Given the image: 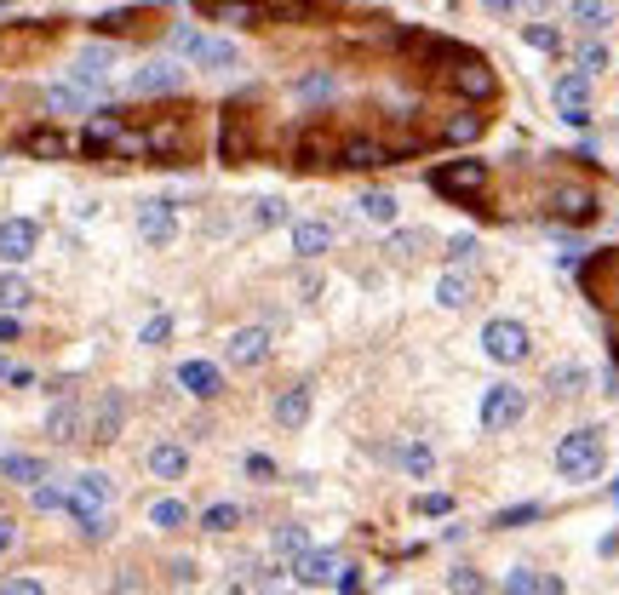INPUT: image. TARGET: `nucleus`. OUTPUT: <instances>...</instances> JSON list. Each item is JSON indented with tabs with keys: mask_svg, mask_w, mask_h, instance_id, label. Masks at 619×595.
<instances>
[{
	"mask_svg": "<svg viewBox=\"0 0 619 595\" xmlns=\"http://www.w3.org/2000/svg\"><path fill=\"white\" fill-rule=\"evenodd\" d=\"M178 86H184L178 64H144L132 75V92H144V98H161V92H178Z\"/></svg>",
	"mask_w": 619,
	"mask_h": 595,
	"instance_id": "ddd939ff",
	"label": "nucleus"
},
{
	"mask_svg": "<svg viewBox=\"0 0 619 595\" xmlns=\"http://www.w3.org/2000/svg\"><path fill=\"white\" fill-rule=\"evenodd\" d=\"M236 521H241V504H207V515H201L207 532H229Z\"/></svg>",
	"mask_w": 619,
	"mask_h": 595,
	"instance_id": "e433bc0d",
	"label": "nucleus"
},
{
	"mask_svg": "<svg viewBox=\"0 0 619 595\" xmlns=\"http://www.w3.org/2000/svg\"><path fill=\"white\" fill-rule=\"evenodd\" d=\"M35 241H40L35 218H6V224H0V263H23L35 253Z\"/></svg>",
	"mask_w": 619,
	"mask_h": 595,
	"instance_id": "1a4fd4ad",
	"label": "nucleus"
},
{
	"mask_svg": "<svg viewBox=\"0 0 619 595\" xmlns=\"http://www.w3.org/2000/svg\"><path fill=\"white\" fill-rule=\"evenodd\" d=\"M166 338H173V315H149L144 333H138V343H149V350H155V343H166Z\"/></svg>",
	"mask_w": 619,
	"mask_h": 595,
	"instance_id": "37998d69",
	"label": "nucleus"
},
{
	"mask_svg": "<svg viewBox=\"0 0 619 595\" xmlns=\"http://www.w3.org/2000/svg\"><path fill=\"white\" fill-rule=\"evenodd\" d=\"M0 595H46L35 578H6V584H0Z\"/></svg>",
	"mask_w": 619,
	"mask_h": 595,
	"instance_id": "5fc2aeb1",
	"label": "nucleus"
},
{
	"mask_svg": "<svg viewBox=\"0 0 619 595\" xmlns=\"http://www.w3.org/2000/svg\"><path fill=\"white\" fill-rule=\"evenodd\" d=\"M138 235H144L149 246H173V235H178L173 200H144V207H138Z\"/></svg>",
	"mask_w": 619,
	"mask_h": 595,
	"instance_id": "6e6552de",
	"label": "nucleus"
},
{
	"mask_svg": "<svg viewBox=\"0 0 619 595\" xmlns=\"http://www.w3.org/2000/svg\"><path fill=\"white\" fill-rule=\"evenodd\" d=\"M282 218H287V207H282V200H275V195H265V200H258V207H253V224H258V229L282 224Z\"/></svg>",
	"mask_w": 619,
	"mask_h": 595,
	"instance_id": "a18cd8bd",
	"label": "nucleus"
},
{
	"mask_svg": "<svg viewBox=\"0 0 619 595\" xmlns=\"http://www.w3.org/2000/svg\"><path fill=\"white\" fill-rule=\"evenodd\" d=\"M447 81H453V92H464V98H493V69L488 64H476V58H464V64H453V75H447Z\"/></svg>",
	"mask_w": 619,
	"mask_h": 595,
	"instance_id": "f8f14e48",
	"label": "nucleus"
},
{
	"mask_svg": "<svg viewBox=\"0 0 619 595\" xmlns=\"http://www.w3.org/2000/svg\"><path fill=\"white\" fill-rule=\"evenodd\" d=\"M0 378H6V367H0Z\"/></svg>",
	"mask_w": 619,
	"mask_h": 595,
	"instance_id": "680f3d73",
	"label": "nucleus"
},
{
	"mask_svg": "<svg viewBox=\"0 0 619 595\" xmlns=\"http://www.w3.org/2000/svg\"><path fill=\"white\" fill-rule=\"evenodd\" d=\"M442 138H447V144H476V138H482V115H471V109L447 115L442 120Z\"/></svg>",
	"mask_w": 619,
	"mask_h": 595,
	"instance_id": "c85d7f7f",
	"label": "nucleus"
},
{
	"mask_svg": "<svg viewBox=\"0 0 619 595\" xmlns=\"http://www.w3.org/2000/svg\"><path fill=\"white\" fill-rule=\"evenodd\" d=\"M149 521H155V527H166V532H173V527H184V521H190V510H184V504H178V498H161V504H149Z\"/></svg>",
	"mask_w": 619,
	"mask_h": 595,
	"instance_id": "c9c22d12",
	"label": "nucleus"
},
{
	"mask_svg": "<svg viewBox=\"0 0 619 595\" xmlns=\"http://www.w3.org/2000/svg\"><path fill=\"white\" fill-rule=\"evenodd\" d=\"M321 155H327V138H321V132H310L304 144H299V161H316V166H321Z\"/></svg>",
	"mask_w": 619,
	"mask_h": 595,
	"instance_id": "3c124183",
	"label": "nucleus"
},
{
	"mask_svg": "<svg viewBox=\"0 0 619 595\" xmlns=\"http://www.w3.org/2000/svg\"><path fill=\"white\" fill-rule=\"evenodd\" d=\"M545 389H551V395H574V389H585V367H579V361H562V367H551Z\"/></svg>",
	"mask_w": 619,
	"mask_h": 595,
	"instance_id": "7c9ffc66",
	"label": "nucleus"
},
{
	"mask_svg": "<svg viewBox=\"0 0 619 595\" xmlns=\"http://www.w3.org/2000/svg\"><path fill=\"white\" fill-rule=\"evenodd\" d=\"M178 384L190 389L195 401H212V395L224 389V378H219V367H212V361H184V367H178Z\"/></svg>",
	"mask_w": 619,
	"mask_h": 595,
	"instance_id": "2eb2a0df",
	"label": "nucleus"
},
{
	"mask_svg": "<svg viewBox=\"0 0 619 595\" xmlns=\"http://www.w3.org/2000/svg\"><path fill=\"white\" fill-rule=\"evenodd\" d=\"M110 144H121V115H115V109H103V115H98V120H92V127H86L81 149H86V155H103Z\"/></svg>",
	"mask_w": 619,
	"mask_h": 595,
	"instance_id": "4be33fe9",
	"label": "nucleus"
},
{
	"mask_svg": "<svg viewBox=\"0 0 619 595\" xmlns=\"http://www.w3.org/2000/svg\"><path fill=\"white\" fill-rule=\"evenodd\" d=\"M292 578H299V584H333V578H338V555L333 550H304L299 561H292Z\"/></svg>",
	"mask_w": 619,
	"mask_h": 595,
	"instance_id": "dca6fc26",
	"label": "nucleus"
},
{
	"mask_svg": "<svg viewBox=\"0 0 619 595\" xmlns=\"http://www.w3.org/2000/svg\"><path fill=\"white\" fill-rule=\"evenodd\" d=\"M29 298H35V292H29V280L23 275H0V309H29Z\"/></svg>",
	"mask_w": 619,
	"mask_h": 595,
	"instance_id": "473e14b6",
	"label": "nucleus"
},
{
	"mask_svg": "<svg viewBox=\"0 0 619 595\" xmlns=\"http://www.w3.org/2000/svg\"><path fill=\"white\" fill-rule=\"evenodd\" d=\"M591 81H585V75H562V81H556V109H562V120L568 127H585V120H591Z\"/></svg>",
	"mask_w": 619,
	"mask_h": 595,
	"instance_id": "9d476101",
	"label": "nucleus"
},
{
	"mask_svg": "<svg viewBox=\"0 0 619 595\" xmlns=\"http://www.w3.org/2000/svg\"><path fill=\"white\" fill-rule=\"evenodd\" d=\"M333 246V229L321 224V218H299V224H292V253L299 258H321Z\"/></svg>",
	"mask_w": 619,
	"mask_h": 595,
	"instance_id": "f3484780",
	"label": "nucleus"
},
{
	"mask_svg": "<svg viewBox=\"0 0 619 595\" xmlns=\"http://www.w3.org/2000/svg\"><path fill=\"white\" fill-rule=\"evenodd\" d=\"M12 538H18V527H12V515H0V555L12 550Z\"/></svg>",
	"mask_w": 619,
	"mask_h": 595,
	"instance_id": "13d9d810",
	"label": "nucleus"
},
{
	"mask_svg": "<svg viewBox=\"0 0 619 595\" xmlns=\"http://www.w3.org/2000/svg\"><path fill=\"white\" fill-rule=\"evenodd\" d=\"M505 590H510V595H562V584H556L551 573H528V567L510 573V578H505Z\"/></svg>",
	"mask_w": 619,
	"mask_h": 595,
	"instance_id": "5701e85b",
	"label": "nucleus"
},
{
	"mask_svg": "<svg viewBox=\"0 0 619 595\" xmlns=\"http://www.w3.org/2000/svg\"><path fill=\"white\" fill-rule=\"evenodd\" d=\"M430 190H442V195H476V190H488V161H447L430 172Z\"/></svg>",
	"mask_w": 619,
	"mask_h": 595,
	"instance_id": "7ed1b4c3",
	"label": "nucleus"
},
{
	"mask_svg": "<svg viewBox=\"0 0 619 595\" xmlns=\"http://www.w3.org/2000/svg\"><path fill=\"white\" fill-rule=\"evenodd\" d=\"M447 258H453V263H471V258H476V241H471V235H453V241H447Z\"/></svg>",
	"mask_w": 619,
	"mask_h": 595,
	"instance_id": "603ef678",
	"label": "nucleus"
},
{
	"mask_svg": "<svg viewBox=\"0 0 619 595\" xmlns=\"http://www.w3.org/2000/svg\"><path fill=\"white\" fill-rule=\"evenodd\" d=\"M275 418H282L287 430H304V418H310V389L299 384V389H287L282 401H275Z\"/></svg>",
	"mask_w": 619,
	"mask_h": 595,
	"instance_id": "cd10ccee",
	"label": "nucleus"
},
{
	"mask_svg": "<svg viewBox=\"0 0 619 595\" xmlns=\"http://www.w3.org/2000/svg\"><path fill=\"white\" fill-rule=\"evenodd\" d=\"M396 207H401V200H396V195H384V190L362 195V212L373 218V224H396Z\"/></svg>",
	"mask_w": 619,
	"mask_h": 595,
	"instance_id": "f704fd0d",
	"label": "nucleus"
},
{
	"mask_svg": "<svg viewBox=\"0 0 619 595\" xmlns=\"http://www.w3.org/2000/svg\"><path fill=\"white\" fill-rule=\"evenodd\" d=\"M110 498H115V481L103 475V469H86V475H75V487H69V515H98Z\"/></svg>",
	"mask_w": 619,
	"mask_h": 595,
	"instance_id": "423d86ee",
	"label": "nucleus"
},
{
	"mask_svg": "<svg viewBox=\"0 0 619 595\" xmlns=\"http://www.w3.org/2000/svg\"><path fill=\"white\" fill-rule=\"evenodd\" d=\"M12 338H18V321H12V315H0V343H12Z\"/></svg>",
	"mask_w": 619,
	"mask_h": 595,
	"instance_id": "bf43d9fd",
	"label": "nucleus"
},
{
	"mask_svg": "<svg viewBox=\"0 0 619 595\" xmlns=\"http://www.w3.org/2000/svg\"><path fill=\"white\" fill-rule=\"evenodd\" d=\"M173 52L195 58L201 69H236L241 64V46L219 40V35H195V29H173Z\"/></svg>",
	"mask_w": 619,
	"mask_h": 595,
	"instance_id": "f03ea898",
	"label": "nucleus"
},
{
	"mask_svg": "<svg viewBox=\"0 0 619 595\" xmlns=\"http://www.w3.org/2000/svg\"><path fill=\"white\" fill-rule=\"evenodd\" d=\"M207 18H224V23H258L265 12H258V0H195Z\"/></svg>",
	"mask_w": 619,
	"mask_h": 595,
	"instance_id": "412c9836",
	"label": "nucleus"
},
{
	"mask_svg": "<svg viewBox=\"0 0 619 595\" xmlns=\"http://www.w3.org/2000/svg\"><path fill=\"white\" fill-rule=\"evenodd\" d=\"M46 109H58V115H81V109H92V92H81L75 81H58L52 92H46Z\"/></svg>",
	"mask_w": 619,
	"mask_h": 595,
	"instance_id": "b1692460",
	"label": "nucleus"
},
{
	"mask_svg": "<svg viewBox=\"0 0 619 595\" xmlns=\"http://www.w3.org/2000/svg\"><path fill=\"white\" fill-rule=\"evenodd\" d=\"M396 469H408V475H430V447L425 441L396 447Z\"/></svg>",
	"mask_w": 619,
	"mask_h": 595,
	"instance_id": "72a5a7b5",
	"label": "nucleus"
},
{
	"mask_svg": "<svg viewBox=\"0 0 619 595\" xmlns=\"http://www.w3.org/2000/svg\"><path fill=\"white\" fill-rule=\"evenodd\" d=\"M46 435H52V441H75V435H81V406H75V401H58L52 418H46Z\"/></svg>",
	"mask_w": 619,
	"mask_h": 595,
	"instance_id": "393cba45",
	"label": "nucleus"
},
{
	"mask_svg": "<svg viewBox=\"0 0 619 595\" xmlns=\"http://www.w3.org/2000/svg\"><path fill=\"white\" fill-rule=\"evenodd\" d=\"M447 590H453V595H482L488 584H482V573H476V567H453V573H447Z\"/></svg>",
	"mask_w": 619,
	"mask_h": 595,
	"instance_id": "4c0bfd02",
	"label": "nucleus"
},
{
	"mask_svg": "<svg viewBox=\"0 0 619 595\" xmlns=\"http://www.w3.org/2000/svg\"><path fill=\"white\" fill-rule=\"evenodd\" d=\"M528 521H539V504H516V510L493 515V527H528Z\"/></svg>",
	"mask_w": 619,
	"mask_h": 595,
	"instance_id": "de8ad7c7",
	"label": "nucleus"
},
{
	"mask_svg": "<svg viewBox=\"0 0 619 595\" xmlns=\"http://www.w3.org/2000/svg\"><path fill=\"white\" fill-rule=\"evenodd\" d=\"M482 6H488V12H510V6H516V0H482Z\"/></svg>",
	"mask_w": 619,
	"mask_h": 595,
	"instance_id": "052dcab7",
	"label": "nucleus"
},
{
	"mask_svg": "<svg viewBox=\"0 0 619 595\" xmlns=\"http://www.w3.org/2000/svg\"><path fill=\"white\" fill-rule=\"evenodd\" d=\"M614 498H619V487H614Z\"/></svg>",
	"mask_w": 619,
	"mask_h": 595,
	"instance_id": "e2e57ef3",
	"label": "nucleus"
},
{
	"mask_svg": "<svg viewBox=\"0 0 619 595\" xmlns=\"http://www.w3.org/2000/svg\"><path fill=\"white\" fill-rule=\"evenodd\" d=\"M338 81H333V75L327 69H321V75H304V81L299 86H292V92H299V98H327V92H333Z\"/></svg>",
	"mask_w": 619,
	"mask_h": 595,
	"instance_id": "c03bdc74",
	"label": "nucleus"
},
{
	"mask_svg": "<svg viewBox=\"0 0 619 595\" xmlns=\"http://www.w3.org/2000/svg\"><path fill=\"white\" fill-rule=\"evenodd\" d=\"M355 590H362V578H355V567H350V573L338 567V595H355Z\"/></svg>",
	"mask_w": 619,
	"mask_h": 595,
	"instance_id": "4d7b16f0",
	"label": "nucleus"
},
{
	"mask_svg": "<svg viewBox=\"0 0 619 595\" xmlns=\"http://www.w3.org/2000/svg\"><path fill=\"white\" fill-rule=\"evenodd\" d=\"M551 200H556V212H562V218H574V224L597 218V195H591V190H579V183H562V190H556Z\"/></svg>",
	"mask_w": 619,
	"mask_h": 595,
	"instance_id": "aec40b11",
	"label": "nucleus"
},
{
	"mask_svg": "<svg viewBox=\"0 0 619 595\" xmlns=\"http://www.w3.org/2000/svg\"><path fill=\"white\" fill-rule=\"evenodd\" d=\"M602 69H608V46L585 40V46H579V75H585V81H591V75H602Z\"/></svg>",
	"mask_w": 619,
	"mask_h": 595,
	"instance_id": "58836bf2",
	"label": "nucleus"
},
{
	"mask_svg": "<svg viewBox=\"0 0 619 595\" xmlns=\"http://www.w3.org/2000/svg\"><path fill=\"white\" fill-rule=\"evenodd\" d=\"M23 149H29V155H40V161H64V149H69V144H64V132L35 127V132L23 138Z\"/></svg>",
	"mask_w": 619,
	"mask_h": 595,
	"instance_id": "c756f323",
	"label": "nucleus"
},
{
	"mask_svg": "<svg viewBox=\"0 0 619 595\" xmlns=\"http://www.w3.org/2000/svg\"><path fill=\"white\" fill-rule=\"evenodd\" d=\"M556 469H562L568 481H597V469H602V430L562 435V447H556Z\"/></svg>",
	"mask_w": 619,
	"mask_h": 595,
	"instance_id": "f257e3e1",
	"label": "nucleus"
},
{
	"mask_svg": "<svg viewBox=\"0 0 619 595\" xmlns=\"http://www.w3.org/2000/svg\"><path fill=\"white\" fill-rule=\"evenodd\" d=\"M184 469H190V452H184L178 441H161V447H149V475H161V481H178Z\"/></svg>",
	"mask_w": 619,
	"mask_h": 595,
	"instance_id": "6ab92c4d",
	"label": "nucleus"
},
{
	"mask_svg": "<svg viewBox=\"0 0 619 595\" xmlns=\"http://www.w3.org/2000/svg\"><path fill=\"white\" fill-rule=\"evenodd\" d=\"M522 413H528V395H522L516 384H493L488 395H482V424H488V435H493V430H510Z\"/></svg>",
	"mask_w": 619,
	"mask_h": 595,
	"instance_id": "20e7f679",
	"label": "nucleus"
},
{
	"mask_svg": "<svg viewBox=\"0 0 619 595\" xmlns=\"http://www.w3.org/2000/svg\"><path fill=\"white\" fill-rule=\"evenodd\" d=\"M436 298H442L447 309H464V304H471V280H464L459 270H447V275L436 280Z\"/></svg>",
	"mask_w": 619,
	"mask_h": 595,
	"instance_id": "2f4dec72",
	"label": "nucleus"
},
{
	"mask_svg": "<svg viewBox=\"0 0 619 595\" xmlns=\"http://www.w3.org/2000/svg\"><path fill=\"white\" fill-rule=\"evenodd\" d=\"M121 435V395H103L92 413V441H115Z\"/></svg>",
	"mask_w": 619,
	"mask_h": 595,
	"instance_id": "a878e982",
	"label": "nucleus"
},
{
	"mask_svg": "<svg viewBox=\"0 0 619 595\" xmlns=\"http://www.w3.org/2000/svg\"><path fill=\"white\" fill-rule=\"evenodd\" d=\"M75 521H81V532H86L92 544H98V538H110V515H103V510H98V515H75Z\"/></svg>",
	"mask_w": 619,
	"mask_h": 595,
	"instance_id": "8fccbe9b",
	"label": "nucleus"
},
{
	"mask_svg": "<svg viewBox=\"0 0 619 595\" xmlns=\"http://www.w3.org/2000/svg\"><path fill=\"white\" fill-rule=\"evenodd\" d=\"M522 40L539 46V52H556V29L551 23H528V29H522Z\"/></svg>",
	"mask_w": 619,
	"mask_h": 595,
	"instance_id": "09e8293b",
	"label": "nucleus"
},
{
	"mask_svg": "<svg viewBox=\"0 0 619 595\" xmlns=\"http://www.w3.org/2000/svg\"><path fill=\"white\" fill-rule=\"evenodd\" d=\"M568 12H574V23H579V29H591V35L614 23V0H574Z\"/></svg>",
	"mask_w": 619,
	"mask_h": 595,
	"instance_id": "bb28decb",
	"label": "nucleus"
},
{
	"mask_svg": "<svg viewBox=\"0 0 619 595\" xmlns=\"http://www.w3.org/2000/svg\"><path fill=\"white\" fill-rule=\"evenodd\" d=\"M110 64H115V52L110 46H86L81 58H75V69H69V81L81 86V92H92V98H98L103 86H110Z\"/></svg>",
	"mask_w": 619,
	"mask_h": 595,
	"instance_id": "0eeeda50",
	"label": "nucleus"
},
{
	"mask_svg": "<svg viewBox=\"0 0 619 595\" xmlns=\"http://www.w3.org/2000/svg\"><path fill=\"white\" fill-rule=\"evenodd\" d=\"M144 149H161V155H178V149H184V132H178V127H155V132L144 138Z\"/></svg>",
	"mask_w": 619,
	"mask_h": 595,
	"instance_id": "a19ab883",
	"label": "nucleus"
},
{
	"mask_svg": "<svg viewBox=\"0 0 619 595\" xmlns=\"http://www.w3.org/2000/svg\"><path fill=\"white\" fill-rule=\"evenodd\" d=\"M35 510H69V493L52 487V481H40V487H35Z\"/></svg>",
	"mask_w": 619,
	"mask_h": 595,
	"instance_id": "49530a36",
	"label": "nucleus"
},
{
	"mask_svg": "<svg viewBox=\"0 0 619 595\" xmlns=\"http://www.w3.org/2000/svg\"><path fill=\"white\" fill-rule=\"evenodd\" d=\"M247 475H253V481H270V475H275V464L265 458V452H253V458H247Z\"/></svg>",
	"mask_w": 619,
	"mask_h": 595,
	"instance_id": "6e6d98bb",
	"label": "nucleus"
},
{
	"mask_svg": "<svg viewBox=\"0 0 619 595\" xmlns=\"http://www.w3.org/2000/svg\"><path fill=\"white\" fill-rule=\"evenodd\" d=\"M275 550H282V555H304L310 550L304 527H275Z\"/></svg>",
	"mask_w": 619,
	"mask_h": 595,
	"instance_id": "79ce46f5",
	"label": "nucleus"
},
{
	"mask_svg": "<svg viewBox=\"0 0 619 595\" xmlns=\"http://www.w3.org/2000/svg\"><path fill=\"white\" fill-rule=\"evenodd\" d=\"M447 510H453V498H447V493H425L419 498V515H447Z\"/></svg>",
	"mask_w": 619,
	"mask_h": 595,
	"instance_id": "864d4df0",
	"label": "nucleus"
},
{
	"mask_svg": "<svg viewBox=\"0 0 619 595\" xmlns=\"http://www.w3.org/2000/svg\"><path fill=\"white\" fill-rule=\"evenodd\" d=\"M482 350L493 355V361L516 367L522 355H528V326H522V321H488V333H482Z\"/></svg>",
	"mask_w": 619,
	"mask_h": 595,
	"instance_id": "39448f33",
	"label": "nucleus"
},
{
	"mask_svg": "<svg viewBox=\"0 0 619 595\" xmlns=\"http://www.w3.org/2000/svg\"><path fill=\"white\" fill-rule=\"evenodd\" d=\"M0 475L23 481V487H40L46 481V458H29V452H0Z\"/></svg>",
	"mask_w": 619,
	"mask_h": 595,
	"instance_id": "a211bd4d",
	"label": "nucleus"
},
{
	"mask_svg": "<svg viewBox=\"0 0 619 595\" xmlns=\"http://www.w3.org/2000/svg\"><path fill=\"white\" fill-rule=\"evenodd\" d=\"M390 253H396V258H419V253H425V229H401V235H390Z\"/></svg>",
	"mask_w": 619,
	"mask_h": 595,
	"instance_id": "ea45409f",
	"label": "nucleus"
},
{
	"mask_svg": "<svg viewBox=\"0 0 619 595\" xmlns=\"http://www.w3.org/2000/svg\"><path fill=\"white\" fill-rule=\"evenodd\" d=\"M224 355H229V367H258L270 355V333H265V326H241V333L229 338Z\"/></svg>",
	"mask_w": 619,
	"mask_h": 595,
	"instance_id": "9b49d317",
	"label": "nucleus"
},
{
	"mask_svg": "<svg viewBox=\"0 0 619 595\" xmlns=\"http://www.w3.org/2000/svg\"><path fill=\"white\" fill-rule=\"evenodd\" d=\"M333 161H338V166H355V172H373V166H390V149H384V144H367V138H350V144H338Z\"/></svg>",
	"mask_w": 619,
	"mask_h": 595,
	"instance_id": "4468645a",
	"label": "nucleus"
}]
</instances>
